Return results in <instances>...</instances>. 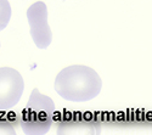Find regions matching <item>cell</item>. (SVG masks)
Wrapping results in <instances>:
<instances>
[{"label": "cell", "instance_id": "1", "mask_svg": "<svg viewBox=\"0 0 152 135\" xmlns=\"http://www.w3.org/2000/svg\"><path fill=\"white\" fill-rule=\"evenodd\" d=\"M54 88L62 99L67 101L86 102L100 94L102 89V80L91 67L72 65L58 72Z\"/></svg>", "mask_w": 152, "mask_h": 135}, {"label": "cell", "instance_id": "2", "mask_svg": "<svg viewBox=\"0 0 152 135\" xmlns=\"http://www.w3.org/2000/svg\"><path fill=\"white\" fill-rule=\"evenodd\" d=\"M55 104L38 89H33L29 100L20 112V126L26 135H44L54 123Z\"/></svg>", "mask_w": 152, "mask_h": 135}, {"label": "cell", "instance_id": "3", "mask_svg": "<svg viewBox=\"0 0 152 135\" xmlns=\"http://www.w3.org/2000/svg\"><path fill=\"white\" fill-rule=\"evenodd\" d=\"M97 117L91 112H77V111H62L61 113L54 115L56 122L57 133L72 134V133H100V123Z\"/></svg>", "mask_w": 152, "mask_h": 135}, {"label": "cell", "instance_id": "4", "mask_svg": "<svg viewBox=\"0 0 152 135\" xmlns=\"http://www.w3.org/2000/svg\"><path fill=\"white\" fill-rule=\"evenodd\" d=\"M27 20L31 36L38 49L49 47L53 42V32L48 21V6L43 1H35L27 9Z\"/></svg>", "mask_w": 152, "mask_h": 135}, {"label": "cell", "instance_id": "5", "mask_svg": "<svg viewBox=\"0 0 152 135\" xmlns=\"http://www.w3.org/2000/svg\"><path fill=\"white\" fill-rule=\"evenodd\" d=\"M24 91V80L21 73L11 67L0 68V109L15 107Z\"/></svg>", "mask_w": 152, "mask_h": 135}, {"label": "cell", "instance_id": "6", "mask_svg": "<svg viewBox=\"0 0 152 135\" xmlns=\"http://www.w3.org/2000/svg\"><path fill=\"white\" fill-rule=\"evenodd\" d=\"M17 124H20V113L11 109H0V134H15Z\"/></svg>", "mask_w": 152, "mask_h": 135}, {"label": "cell", "instance_id": "7", "mask_svg": "<svg viewBox=\"0 0 152 135\" xmlns=\"http://www.w3.org/2000/svg\"><path fill=\"white\" fill-rule=\"evenodd\" d=\"M11 18V5L9 0H0V32L4 31Z\"/></svg>", "mask_w": 152, "mask_h": 135}, {"label": "cell", "instance_id": "8", "mask_svg": "<svg viewBox=\"0 0 152 135\" xmlns=\"http://www.w3.org/2000/svg\"><path fill=\"white\" fill-rule=\"evenodd\" d=\"M0 46H1V44H0Z\"/></svg>", "mask_w": 152, "mask_h": 135}]
</instances>
